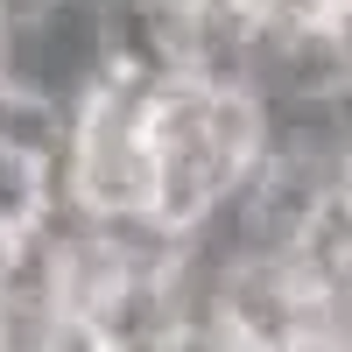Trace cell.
<instances>
[{
    "label": "cell",
    "instance_id": "1",
    "mask_svg": "<svg viewBox=\"0 0 352 352\" xmlns=\"http://www.w3.org/2000/svg\"><path fill=\"white\" fill-rule=\"evenodd\" d=\"M50 352H127V345L113 331H99V324H85V317H64V331H56Z\"/></svg>",
    "mask_w": 352,
    "mask_h": 352
},
{
    "label": "cell",
    "instance_id": "2",
    "mask_svg": "<svg viewBox=\"0 0 352 352\" xmlns=\"http://www.w3.org/2000/svg\"><path fill=\"white\" fill-rule=\"evenodd\" d=\"M14 71V14H8V0H0V78Z\"/></svg>",
    "mask_w": 352,
    "mask_h": 352
}]
</instances>
